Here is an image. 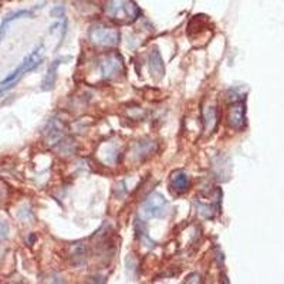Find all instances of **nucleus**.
Instances as JSON below:
<instances>
[{
	"label": "nucleus",
	"mask_w": 284,
	"mask_h": 284,
	"mask_svg": "<svg viewBox=\"0 0 284 284\" xmlns=\"http://www.w3.org/2000/svg\"><path fill=\"white\" fill-rule=\"evenodd\" d=\"M105 13L111 20L130 24L141 16V10L133 0H108L105 6Z\"/></svg>",
	"instance_id": "obj_1"
},
{
	"label": "nucleus",
	"mask_w": 284,
	"mask_h": 284,
	"mask_svg": "<svg viewBox=\"0 0 284 284\" xmlns=\"http://www.w3.org/2000/svg\"><path fill=\"white\" fill-rule=\"evenodd\" d=\"M43 61V44L37 46L20 64L19 67L12 73L9 74L1 83H0V94H3L4 91L10 90L12 87H15V84L29 71H33L34 68L38 67V64Z\"/></svg>",
	"instance_id": "obj_2"
},
{
	"label": "nucleus",
	"mask_w": 284,
	"mask_h": 284,
	"mask_svg": "<svg viewBox=\"0 0 284 284\" xmlns=\"http://www.w3.org/2000/svg\"><path fill=\"white\" fill-rule=\"evenodd\" d=\"M88 36L90 40L100 47H115L119 43V32L104 23L93 24L88 32Z\"/></svg>",
	"instance_id": "obj_3"
},
{
	"label": "nucleus",
	"mask_w": 284,
	"mask_h": 284,
	"mask_svg": "<svg viewBox=\"0 0 284 284\" xmlns=\"http://www.w3.org/2000/svg\"><path fill=\"white\" fill-rule=\"evenodd\" d=\"M98 70H100L101 77L105 80L115 77L122 70V57L115 51L101 56L98 58Z\"/></svg>",
	"instance_id": "obj_4"
},
{
	"label": "nucleus",
	"mask_w": 284,
	"mask_h": 284,
	"mask_svg": "<svg viewBox=\"0 0 284 284\" xmlns=\"http://www.w3.org/2000/svg\"><path fill=\"white\" fill-rule=\"evenodd\" d=\"M142 212L147 217H165L169 212V205L161 193H151L142 205Z\"/></svg>",
	"instance_id": "obj_5"
},
{
	"label": "nucleus",
	"mask_w": 284,
	"mask_h": 284,
	"mask_svg": "<svg viewBox=\"0 0 284 284\" xmlns=\"http://www.w3.org/2000/svg\"><path fill=\"white\" fill-rule=\"evenodd\" d=\"M227 124L233 130H243L246 125V104L245 101H236L227 111Z\"/></svg>",
	"instance_id": "obj_6"
},
{
	"label": "nucleus",
	"mask_w": 284,
	"mask_h": 284,
	"mask_svg": "<svg viewBox=\"0 0 284 284\" xmlns=\"http://www.w3.org/2000/svg\"><path fill=\"white\" fill-rule=\"evenodd\" d=\"M46 139L53 147H58V145L64 144L63 141H66L67 138H66V133H64V127L60 121L51 119L50 124L46 128Z\"/></svg>",
	"instance_id": "obj_7"
},
{
	"label": "nucleus",
	"mask_w": 284,
	"mask_h": 284,
	"mask_svg": "<svg viewBox=\"0 0 284 284\" xmlns=\"http://www.w3.org/2000/svg\"><path fill=\"white\" fill-rule=\"evenodd\" d=\"M169 186H170V189H172L175 193L181 195V193H184V192H186V190L189 189V186H190V179H189L188 173H185L184 170H176V172H173V173L170 175Z\"/></svg>",
	"instance_id": "obj_8"
},
{
	"label": "nucleus",
	"mask_w": 284,
	"mask_h": 284,
	"mask_svg": "<svg viewBox=\"0 0 284 284\" xmlns=\"http://www.w3.org/2000/svg\"><path fill=\"white\" fill-rule=\"evenodd\" d=\"M150 70L151 74L156 78L161 80L165 74V64L162 61V57L158 50H153L150 56Z\"/></svg>",
	"instance_id": "obj_9"
},
{
	"label": "nucleus",
	"mask_w": 284,
	"mask_h": 284,
	"mask_svg": "<svg viewBox=\"0 0 284 284\" xmlns=\"http://www.w3.org/2000/svg\"><path fill=\"white\" fill-rule=\"evenodd\" d=\"M70 259L76 266H80L87 260V247L83 242H77L70 247Z\"/></svg>",
	"instance_id": "obj_10"
},
{
	"label": "nucleus",
	"mask_w": 284,
	"mask_h": 284,
	"mask_svg": "<svg viewBox=\"0 0 284 284\" xmlns=\"http://www.w3.org/2000/svg\"><path fill=\"white\" fill-rule=\"evenodd\" d=\"M29 16H33V13H32L30 10H19V12L10 13V15H7V16L4 17L3 21H1V24H0V43H1V40H3V37H4V34H6L7 26H9L12 21H15L17 19H21V17Z\"/></svg>",
	"instance_id": "obj_11"
},
{
	"label": "nucleus",
	"mask_w": 284,
	"mask_h": 284,
	"mask_svg": "<svg viewBox=\"0 0 284 284\" xmlns=\"http://www.w3.org/2000/svg\"><path fill=\"white\" fill-rule=\"evenodd\" d=\"M60 63H61V60H56L49 67L47 74H46V77L43 80V84H41V90L43 91H49V90L53 88V85L56 83V73H57V68L60 66Z\"/></svg>",
	"instance_id": "obj_12"
},
{
	"label": "nucleus",
	"mask_w": 284,
	"mask_h": 284,
	"mask_svg": "<svg viewBox=\"0 0 284 284\" xmlns=\"http://www.w3.org/2000/svg\"><path fill=\"white\" fill-rule=\"evenodd\" d=\"M203 118H205V127H206V131L213 130L217 121L216 107H215V105L205 107V110H203Z\"/></svg>",
	"instance_id": "obj_13"
},
{
	"label": "nucleus",
	"mask_w": 284,
	"mask_h": 284,
	"mask_svg": "<svg viewBox=\"0 0 284 284\" xmlns=\"http://www.w3.org/2000/svg\"><path fill=\"white\" fill-rule=\"evenodd\" d=\"M185 283H202V276L199 273H192L186 277Z\"/></svg>",
	"instance_id": "obj_14"
},
{
	"label": "nucleus",
	"mask_w": 284,
	"mask_h": 284,
	"mask_svg": "<svg viewBox=\"0 0 284 284\" xmlns=\"http://www.w3.org/2000/svg\"><path fill=\"white\" fill-rule=\"evenodd\" d=\"M64 7H61V6H58V7H56L54 10H51V16H54V17H63L64 16Z\"/></svg>",
	"instance_id": "obj_15"
}]
</instances>
